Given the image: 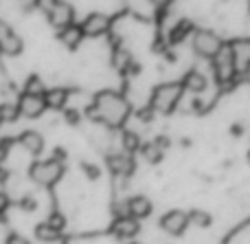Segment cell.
Masks as SVG:
<instances>
[{
	"label": "cell",
	"mask_w": 250,
	"mask_h": 244,
	"mask_svg": "<svg viewBox=\"0 0 250 244\" xmlns=\"http://www.w3.org/2000/svg\"><path fill=\"white\" fill-rule=\"evenodd\" d=\"M88 114L108 128H121L129 117V101L117 90H101L92 99Z\"/></svg>",
	"instance_id": "1"
},
{
	"label": "cell",
	"mask_w": 250,
	"mask_h": 244,
	"mask_svg": "<svg viewBox=\"0 0 250 244\" xmlns=\"http://www.w3.org/2000/svg\"><path fill=\"white\" fill-rule=\"evenodd\" d=\"M182 84L180 82H165L160 86H156L151 90V108L156 112H163V114H169L173 108L178 106L182 97Z\"/></svg>",
	"instance_id": "2"
},
{
	"label": "cell",
	"mask_w": 250,
	"mask_h": 244,
	"mask_svg": "<svg viewBox=\"0 0 250 244\" xmlns=\"http://www.w3.org/2000/svg\"><path fill=\"white\" fill-rule=\"evenodd\" d=\"M29 176L35 185L42 187H53L57 180L64 176V163L57 158H46V161H35L29 167Z\"/></svg>",
	"instance_id": "3"
},
{
	"label": "cell",
	"mask_w": 250,
	"mask_h": 244,
	"mask_svg": "<svg viewBox=\"0 0 250 244\" xmlns=\"http://www.w3.org/2000/svg\"><path fill=\"white\" fill-rule=\"evenodd\" d=\"M222 38L215 33V31L211 29H198L193 33V48L198 55L202 57H208V60H213V57L220 53L222 48Z\"/></svg>",
	"instance_id": "4"
},
{
	"label": "cell",
	"mask_w": 250,
	"mask_h": 244,
	"mask_svg": "<svg viewBox=\"0 0 250 244\" xmlns=\"http://www.w3.org/2000/svg\"><path fill=\"white\" fill-rule=\"evenodd\" d=\"M46 13H48V22H51L55 29H66V26L73 24V18H75V11L68 2H51L46 7Z\"/></svg>",
	"instance_id": "5"
},
{
	"label": "cell",
	"mask_w": 250,
	"mask_h": 244,
	"mask_svg": "<svg viewBox=\"0 0 250 244\" xmlns=\"http://www.w3.org/2000/svg\"><path fill=\"white\" fill-rule=\"evenodd\" d=\"M189 214L187 211H180V209H171L160 218V227L169 233V236H180L187 227H189Z\"/></svg>",
	"instance_id": "6"
},
{
	"label": "cell",
	"mask_w": 250,
	"mask_h": 244,
	"mask_svg": "<svg viewBox=\"0 0 250 244\" xmlns=\"http://www.w3.org/2000/svg\"><path fill=\"white\" fill-rule=\"evenodd\" d=\"M229 48L235 73H246L250 68V40H235L229 44Z\"/></svg>",
	"instance_id": "7"
},
{
	"label": "cell",
	"mask_w": 250,
	"mask_h": 244,
	"mask_svg": "<svg viewBox=\"0 0 250 244\" xmlns=\"http://www.w3.org/2000/svg\"><path fill=\"white\" fill-rule=\"evenodd\" d=\"M82 31H83V38H99V35L108 33L110 31V18L105 13H90L86 20L82 22Z\"/></svg>",
	"instance_id": "8"
},
{
	"label": "cell",
	"mask_w": 250,
	"mask_h": 244,
	"mask_svg": "<svg viewBox=\"0 0 250 244\" xmlns=\"http://www.w3.org/2000/svg\"><path fill=\"white\" fill-rule=\"evenodd\" d=\"M16 106H18V112H20L22 117H26V119H38L40 114L46 110V106H44V99H42V97L26 95V92H22Z\"/></svg>",
	"instance_id": "9"
},
{
	"label": "cell",
	"mask_w": 250,
	"mask_h": 244,
	"mask_svg": "<svg viewBox=\"0 0 250 244\" xmlns=\"http://www.w3.org/2000/svg\"><path fill=\"white\" fill-rule=\"evenodd\" d=\"M215 62V70H217V79H229L235 75V68H233V57H230V48L229 44H222L220 53L213 57Z\"/></svg>",
	"instance_id": "10"
},
{
	"label": "cell",
	"mask_w": 250,
	"mask_h": 244,
	"mask_svg": "<svg viewBox=\"0 0 250 244\" xmlns=\"http://www.w3.org/2000/svg\"><path fill=\"white\" fill-rule=\"evenodd\" d=\"M125 202H127V216L134 220L147 218L151 214V200L147 196H132Z\"/></svg>",
	"instance_id": "11"
},
{
	"label": "cell",
	"mask_w": 250,
	"mask_h": 244,
	"mask_svg": "<svg viewBox=\"0 0 250 244\" xmlns=\"http://www.w3.org/2000/svg\"><path fill=\"white\" fill-rule=\"evenodd\" d=\"M112 233L117 238H123V240H132L134 236L138 233V220H134V218H129V216H125V218H117L112 222Z\"/></svg>",
	"instance_id": "12"
},
{
	"label": "cell",
	"mask_w": 250,
	"mask_h": 244,
	"mask_svg": "<svg viewBox=\"0 0 250 244\" xmlns=\"http://www.w3.org/2000/svg\"><path fill=\"white\" fill-rule=\"evenodd\" d=\"M108 165H110V172L117 176H127L134 172V161L129 158V154H114V156H108Z\"/></svg>",
	"instance_id": "13"
},
{
	"label": "cell",
	"mask_w": 250,
	"mask_h": 244,
	"mask_svg": "<svg viewBox=\"0 0 250 244\" xmlns=\"http://www.w3.org/2000/svg\"><path fill=\"white\" fill-rule=\"evenodd\" d=\"M20 145L29 154H40L44 150V136L35 130H26L20 134Z\"/></svg>",
	"instance_id": "14"
},
{
	"label": "cell",
	"mask_w": 250,
	"mask_h": 244,
	"mask_svg": "<svg viewBox=\"0 0 250 244\" xmlns=\"http://www.w3.org/2000/svg\"><path fill=\"white\" fill-rule=\"evenodd\" d=\"M57 38H60V42L64 44V46L77 48L79 44H82V40H83V31H82V26L79 24H70V26H66V29H62Z\"/></svg>",
	"instance_id": "15"
},
{
	"label": "cell",
	"mask_w": 250,
	"mask_h": 244,
	"mask_svg": "<svg viewBox=\"0 0 250 244\" xmlns=\"http://www.w3.org/2000/svg\"><path fill=\"white\" fill-rule=\"evenodd\" d=\"M42 99H44V106H46V108L60 110V108H64L66 99H68V92H66L64 88H51V90L44 92Z\"/></svg>",
	"instance_id": "16"
},
{
	"label": "cell",
	"mask_w": 250,
	"mask_h": 244,
	"mask_svg": "<svg viewBox=\"0 0 250 244\" xmlns=\"http://www.w3.org/2000/svg\"><path fill=\"white\" fill-rule=\"evenodd\" d=\"M180 84H182V88H187V90H191V92H202L204 88H207V77H204L200 70H189Z\"/></svg>",
	"instance_id": "17"
},
{
	"label": "cell",
	"mask_w": 250,
	"mask_h": 244,
	"mask_svg": "<svg viewBox=\"0 0 250 244\" xmlns=\"http://www.w3.org/2000/svg\"><path fill=\"white\" fill-rule=\"evenodd\" d=\"M22 46H24V44H22V38L11 31V33L2 40V44H0V53H2V55H9V57H16L22 53Z\"/></svg>",
	"instance_id": "18"
},
{
	"label": "cell",
	"mask_w": 250,
	"mask_h": 244,
	"mask_svg": "<svg viewBox=\"0 0 250 244\" xmlns=\"http://www.w3.org/2000/svg\"><path fill=\"white\" fill-rule=\"evenodd\" d=\"M160 145H165V139H158V141H151V143L141 145L143 156H145L149 163H158L160 158H163V152H165V148H160Z\"/></svg>",
	"instance_id": "19"
},
{
	"label": "cell",
	"mask_w": 250,
	"mask_h": 244,
	"mask_svg": "<svg viewBox=\"0 0 250 244\" xmlns=\"http://www.w3.org/2000/svg\"><path fill=\"white\" fill-rule=\"evenodd\" d=\"M60 236L62 233L55 231L53 227H48L46 222H42V224L35 227V238H38L40 242H55V240H60Z\"/></svg>",
	"instance_id": "20"
},
{
	"label": "cell",
	"mask_w": 250,
	"mask_h": 244,
	"mask_svg": "<svg viewBox=\"0 0 250 244\" xmlns=\"http://www.w3.org/2000/svg\"><path fill=\"white\" fill-rule=\"evenodd\" d=\"M24 92L26 95H35V97H44L46 88H44V82L38 77V75H31L24 84Z\"/></svg>",
	"instance_id": "21"
},
{
	"label": "cell",
	"mask_w": 250,
	"mask_h": 244,
	"mask_svg": "<svg viewBox=\"0 0 250 244\" xmlns=\"http://www.w3.org/2000/svg\"><path fill=\"white\" fill-rule=\"evenodd\" d=\"M193 31V24H191L189 20H182V22H178L176 26H173V31H171V42L173 44H178V42H182V40L187 38V35Z\"/></svg>",
	"instance_id": "22"
},
{
	"label": "cell",
	"mask_w": 250,
	"mask_h": 244,
	"mask_svg": "<svg viewBox=\"0 0 250 244\" xmlns=\"http://www.w3.org/2000/svg\"><path fill=\"white\" fill-rule=\"evenodd\" d=\"M18 117H20V112H18L16 104H0V121L13 123Z\"/></svg>",
	"instance_id": "23"
},
{
	"label": "cell",
	"mask_w": 250,
	"mask_h": 244,
	"mask_svg": "<svg viewBox=\"0 0 250 244\" xmlns=\"http://www.w3.org/2000/svg\"><path fill=\"white\" fill-rule=\"evenodd\" d=\"M123 148H125V154L134 152V150L141 148V139H138V134H134V132H125L123 134Z\"/></svg>",
	"instance_id": "24"
},
{
	"label": "cell",
	"mask_w": 250,
	"mask_h": 244,
	"mask_svg": "<svg viewBox=\"0 0 250 244\" xmlns=\"http://www.w3.org/2000/svg\"><path fill=\"white\" fill-rule=\"evenodd\" d=\"M46 224H48V227H53L55 231H60V233H62V229H64L66 220H64V216H62V214H53L51 218L46 220Z\"/></svg>",
	"instance_id": "25"
},
{
	"label": "cell",
	"mask_w": 250,
	"mask_h": 244,
	"mask_svg": "<svg viewBox=\"0 0 250 244\" xmlns=\"http://www.w3.org/2000/svg\"><path fill=\"white\" fill-rule=\"evenodd\" d=\"M189 220H193L195 224H202V227L211 224V218H208V214H204V211H193V214H189Z\"/></svg>",
	"instance_id": "26"
},
{
	"label": "cell",
	"mask_w": 250,
	"mask_h": 244,
	"mask_svg": "<svg viewBox=\"0 0 250 244\" xmlns=\"http://www.w3.org/2000/svg\"><path fill=\"white\" fill-rule=\"evenodd\" d=\"M114 64H117L119 68L123 70L127 64H132V60H129V55H127V53H125V51H119L117 55H114Z\"/></svg>",
	"instance_id": "27"
},
{
	"label": "cell",
	"mask_w": 250,
	"mask_h": 244,
	"mask_svg": "<svg viewBox=\"0 0 250 244\" xmlns=\"http://www.w3.org/2000/svg\"><path fill=\"white\" fill-rule=\"evenodd\" d=\"M7 244H31L26 238H22V236H18V233H11V236L7 238Z\"/></svg>",
	"instance_id": "28"
},
{
	"label": "cell",
	"mask_w": 250,
	"mask_h": 244,
	"mask_svg": "<svg viewBox=\"0 0 250 244\" xmlns=\"http://www.w3.org/2000/svg\"><path fill=\"white\" fill-rule=\"evenodd\" d=\"M7 209H9V196L0 192V218L4 216V211H7Z\"/></svg>",
	"instance_id": "29"
},
{
	"label": "cell",
	"mask_w": 250,
	"mask_h": 244,
	"mask_svg": "<svg viewBox=\"0 0 250 244\" xmlns=\"http://www.w3.org/2000/svg\"><path fill=\"white\" fill-rule=\"evenodd\" d=\"M9 33H11V26H9L4 20H0V44H2V40L7 38Z\"/></svg>",
	"instance_id": "30"
},
{
	"label": "cell",
	"mask_w": 250,
	"mask_h": 244,
	"mask_svg": "<svg viewBox=\"0 0 250 244\" xmlns=\"http://www.w3.org/2000/svg\"><path fill=\"white\" fill-rule=\"evenodd\" d=\"M22 209L33 211L35 209V200H33V198H24V200H22Z\"/></svg>",
	"instance_id": "31"
},
{
	"label": "cell",
	"mask_w": 250,
	"mask_h": 244,
	"mask_svg": "<svg viewBox=\"0 0 250 244\" xmlns=\"http://www.w3.org/2000/svg\"><path fill=\"white\" fill-rule=\"evenodd\" d=\"M66 119H68L70 123H77L79 121V117H77V112H75V110H66Z\"/></svg>",
	"instance_id": "32"
},
{
	"label": "cell",
	"mask_w": 250,
	"mask_h": 244,
	"mask_svg": "<svg viewBox=\"0 0 250 244\" xmlns=\"http://www.w3.org/2000/svg\"><path fill=\"white\" fill-rule=\"evenodd\" d=\"M83 167H86V172H88V174H90V178H95V176H99V170H92V167L88 165V163H86V165H83Z\"/></svg>",
	"instance_id": "33"
},
{
	"label": "cell",
	"mask_w": 250,
	"mask_h": 244,
	"mask_svg": "<svg viewBox=\"0 0 250 244\" xmlns=\"http://www.w3.org/2000/svg\"><path fill=\"white\" fill-rule=\"evenodd\" d=\"M4 158V145H0V161Z\"/></svg>",
	"instance_id": "34"
},
{
	"label": "cell",
	"mask_w": 250,
	"mask_h": 244,
	"mask_svg": "<svg viewBox=\"0 0 250 244\" xmlns=\"http://www.w3.org/2000/svg\"><path fill=\"white\" fill-rule=\"evenodd\" d=\"M132 244H141V242H132Z\"/></svg>",
	"instance_id": "35"
},
{
	"label": "cell",
	"mask_w": 250,
	"mask_h": 244,
	"mask_svg": "<svg viewBox=\"0 0 250 244\" xmlns=\"http://www.w3.org/2000/svg\"><path fill=\"white\" fill-rule=\"evenodd\" d=\"M248 161H250V152H248Z\"/></svg>",
	"instance_id": "36"
}]
</instances>
